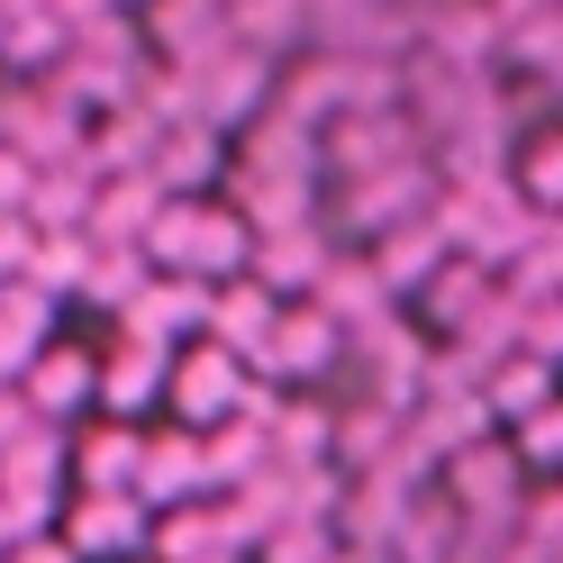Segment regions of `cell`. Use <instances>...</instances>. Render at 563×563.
Returning <instances> with one entry per match:
<instances>
[{"label":"cell","instance_id":"cell-1","mask_svg":"<svg viewBox=\"0 0 563 563\" xmlns=\"http://www.w3.org/2000/svg\"><path fill=\"white\" fill-rule=\"evenodd\" d=\"M146 264L155 273H200V282H228L245 273V245H255V228L236 219L228 200H200V191H164V209L146 219Z\"/></svg>","mask_w":563,"mask_h":563},{"label":"cell","instance_id":"cell-2","mask_svg":"<svg viewBox=\"0 0 563 563\" xmlns=\"http://www.w3.org/2000/svg\"><path fill=\"white\" fill-rule=\"evenodd\" d=\"M336 355H345V328L328 319V309L319 300H282L264 355H245V373H264V382H319V373H336Z\"/></svg>","mask_w":563,"mask_h":563},{"label":"cell","instance_id":"cell-3","mask_svg":"<svg viewBox=\"0 0 563 563\" xmlns=\"http://www.w3.org/2000/svg\"><path fill=\"white\" fill-rule=\"evenodd\" d=\"M209 319V282L200 273H146L136 300L119 309V336H146V345H173V336H200Z\"/></svg>","mask_w":563,"mask_h":563},{"label":"cell","instance_id":"cell-4","mask_svg":"<svg viewBox=\"0 0 563 563\" xmlns=\"http://www.w3.org/2000/svg\"><path fill=\"white\" fill-rule=\"evenodd\" d=\"M236 382H245V364L228 355V345H191V355H173L164 364V400L183 409V428H219L228 418V400H236Z\"/></svg>","mask_w":563,"mask_h":563},{"label":"cell","instance_id":"cell-5","mask_svg":"<svg viewBox=\"0 0 563 563\" xmlns=\"http://www.w3.org/2000/svg\"><path fill=\"white\" fill-rule=\"evenodd\" d=\"M273 319H282V291H264L255 273H228V282H209V319H200V336L228 345V355L245 364V355H264Z\"/></svg>","mask_w":563,"mask_h":563},{"label":"cell","instance_id":"cell-6","mask_svg":"<svg viewBox=\"0 0 563 563\" xmlns=\"http://www.w3.org/2000/svg\"><path fill=\"white\" fill-rule=\"evenodd\" d=\"M146 527H155V509L136 500V490H82V500L64 509V545H74L82 563L91 554H136Z\"/></svg>","mask_w":563,"mask_h":563},{"label":"cell","instance_id":"cell-7","mask_svg":"<svg viewBox=\"0 0 563 563\" xmlns=\"http://www.w3.org/2000/svg\"><path fill=\"white\" fill-rule=\"evenodd\" d=\"M445 490H454V518H482V527H490V518H518V509H509L518 454H509V445H482V437L454 445V454H445Z\"/></svg>","mask_w":563,"mask_h":563},{"label":"cell","instance_id":"cell-8","mask_svg":"<svg viewBox=\"0 0 563 563\" xmlns=\"http://www.w3.org/2000/svg\"><path fill=\"white\" fill-rule=\"evenodd\" d=\"M164 364H173V345H146V336H119L110 355L91 364V400L110 409V418H136V409H155V400H164Z\"/></svg>","mask_w":563,"mask_h":563},{"label":"cell","instance_id":"cell-9","mask_svg":"<svg viewBox=\"0 0 563 563\" xmlns=\"http://www.w3.org/2000/svg\"><path fill=\"white\" fill-rule=\"evenodd\" d=\"M245 273H255L264 291H282V300H309V291H319V273H328V245L309 236V228H264L255 245H245Z\"/></svg>","mask_w":563,"mask_h":563},{"label":"cell","instance_id":"cell-10","mask_svg":"<svg viewBox=\"0 0 563 563\" xmlns=\"http://www.w3.org/2000/svg\"><path fill=\"white\" fill-rule=\"evenodd\" d=\"M191 490H209V473H200V428H173V437H146V445H136V500H146V509H173V500H191Z\"/></svg>","mask_w":563,"mask_h":563},{"label":"cell","instance_id":"cell-11","mask_svg":"<svg viewBox=\"0 0 563 563\" xmlns=\"http://www.w3.org/2000/svg\"><path fill=\"white\" fill-rule=\"evenodd\" d=\"M155 209H164V183H155V173H110V183L91 191V219H82V236H91V245H136Z\"/></svg>","mask_w":563,"mask_h":563},{"label":"cell","instance_id":"cell-12","mask_svg":"<svg viewBox=\"0 0 563 563\" xmlns=\"http://www.w3.org/2000/svg\"><path fill=\"white\" fill-rule=\"evenodd\" d=\"M91 364H100V355H82V345H37V355H27V373H19L27 409H37V418L82 409V400H91Z\"/></svg>","mask_w":563,"mask_h":563},{"label":"cell","instance_id":"cell-13","mask_svg":"<svg viewBox=\"0 0 563 563\" xmlns=\"http://www.w3.org/2000/svg\"><path fill=\"white\" fill-rule=\"evenodd\" d=\"M382 245H373V273H382V291H400V282H428L437 264H445V236H437V219H391V228H373Z\"/></svg>","mask_w":563,"mask_h":563},{"label":"cell","instance_id":"cell-14","mask_svg":"<svg viewBox=\"0 0 563 563\" xmlns=\"http://www.w3.org/2000/svg\"><path fill=\"white\" fill-rule=\"evenodd\" d=\"M554 373H563V364H545V355H527V345H509V355L482 373L490 418H527V409H545V400H554Z\"/></svg>","mask_w":563,"mask_h":563},{"label":"cell","instance_id":"cell-15","mask_svg":"<svg viewBox=\"0 0 563 563\" xmlns=\"http://www.w3.org/2000/svg\"><path fill=\"white\" fill-rule=\"evenodd\" d=\"M328 445H336V418H328L319 400H282L273 428H264V454H273V464H328Z\"/></svg>","mask_w":563,"mask_h":563},{"label":"cell","instance_id":"cell-16","mask_svg":"<svg viewBox=\"0 0 563 563\" xmlns=\"http://www.w3.org/2000/svg\"><path fill=\"white\" fill-rule=\"evenodd\" d=\"M490 291H500V273H490V264H473V255H454V264H437V273H428V319L454 336V328H464Z\"/></svg>","mask_w":563,"mask_h":563},{"label":"cell","instance_id":"cell-17","mask_svg":"<svg viewBox=\"0 0 563 563\" xmlns=\"http://www.w3.org/2000/svg\"><path fill=\"white\" fill-rule=\"evenodd\" d=\"M219 37H228V19L209 10V0H155V46H164L173 64H200Z\"/></svg>","mask_w":563,"mask_h":563},{"label":"cell","instance_id":"cell-18","mask_svg":"<svg viewBox=\"0 0 563 563\" xmlns=\"http://www.w3.org/2000/svg\"><path fill=\"white\" fill-rule=\"evenodd\" d=\"M136 445H146V437H136L128 418H119V428H91V437H82V454H74L82 490H136Z\"/></svg>","mask_w":563,"mask_h":563},{"label":"cell","instance_id":"cell-19","mask_svg":"<svg viewBox=\"0 0 563 563\" xmlns=\"http://www.w3.org/2000/svg\"><path fill=\"white\" fill-rule=\"evenodd\" d=\"M209 164H219V136H209L200 119H183L173 136H155V164H146V173H155L164 191H200V183H209Z\"/></svg>","mask_w":563,"mask_h":563},{"label":"cell","instance_id":"cell-20","mask_svg":"<svg viewBox=\"0 0 563 563\" xmlns=\"http://www.w3.org/2000/svg\"><path fill=\"white\" fill-rule=\"evenodd\" d=\"M82 264H91V236L82 228H37V255H27L19 282H37L46 300H64V291H82Z\"/></svg>","mask_w":563,"mask_h":563},{"label":"cell","instance_id":"cell-21","mask_svg":"<svg viewBox=\"0 0 563 563\" xmlns=\"http://www.w3.org/2000/svg\"><path fill=\"white\" fill-rule=\"evenodd\" d=\"M146 273H155V264H146V245H91V264H82V300H100V309H128Z\"/></svg>","mask_w":563,"mask_h":563},{"label":"cell","instance_id":"cell-22","mask_svg":"<svg viewBox=\"0 0 563 563\" xmlns=\"http://www.w3.org/2000/svg\"><path fill=\"white\" fill-rule=\"evenodd\" d=\"M255 464H264V428H245V418H219V428L200 437V473H209V482H228V490H236Z\"/></svg>","mask_w":563,"mask_h":563},{"label":"cell","instance_id":"cell-23","mask_svg":"<svg viewBox=\"0 0 563 563\" xmlns=\"http://www.w3.org/2000/svg\"><path fill=\"white\" fill-rule=\"evenodd\" d=\"M509 291H527V300H545V291H563V228H554V209L537 219V236L509 255Z\"/></svg>","mask_w":563,"mask_h":563},{"label":"cell","instance_id":"cell-24","mask_svg":"<svg viewBox=\"0 0 563 563\" xmlns=\"http://www.w3.org/2000/svg\"><path fill=\"white\" fill-rule=\"evenodd\" d=\"M146 545H155V563H200V554H219V527H209V509H183V500H173V509L146 527Z\"/></svg>","mask_w":563,"mask_h":563},{"label":"cell","instance_id":"cell-25","mask_svg":"<svg viewBox=\"0 0 563 563\" xmlns=\"http://www.w3.org/2000/svg\"><path fill=\"white\" fill-rule=\"evenodd\" d=\"M509 428H518V464L527 473H563V400H545V409H527V418H509Z\"/></svg>","mask_w":563,"mask_h":563},{"label":"cell","instance_id":"cell-26","mask_svg":"<svg viewBox=\"0 0 563 563\" xmlns=\"http://www.w3.org/2000/svg\"><path fill=\"white\" fill-rule=\"evenodd\" d=\"M518 200H537V209H563V136H537L518 164Z\"/></svg>","mask_w":563,"mask_h":563},{"label":"cell","instance_id":"cell-27","mask_svg":"<svg viewBox=\"0 0 563 563\" xmlns=\"http://www.w3.org/2000/svg\"><path fill=\"white\" fill-rule=\"evenodd\" d=\"M328 554H336V537H328V527H309V518L264 527V563H328Z\"/></svg>","mask_w":563,"mask_h":563},{"label":"cell","instance_id":"cell-28","mask_svg":"<svg viewBox=\"0 0 563 563\" xmlns=\"http://www.w3.org/2000/svg\"><path fill=\"white\" fill-rule=\"evenodd\" d=\"M518 345H527V355H545V364H563V291L518 300Z\"/></svg>","mask_w":563,"mask_h":563},{"label":"cell","instance_id":"cell-29","mask_svg":"<svg viewBox=\"0 0 563 563\" xmlns=\"http://www.w3.org/2000/svg\"><path fill=\"white\" fill-rule=\"evenodd\" d=\"M27 255H37V219L27 209H0V282H19Z\"/></svg>","mask_w":563,"mask_h":563},{"label":"cell","instance_id":"cell-30","mask_svg":"<svg viewBox=\"0 0 563 563\" xmlns=\"http://www.w3.org/2000/svg\"><path fill=\"white\" fill-rule=\"evenodd\" d=\"M27 183H37V164L19 146H0V209H27Z\"/></svg>","mask_w":563,"mask_h":563},{"label":"cell","instance_id":"cell-31","mask_svg":"<svg viewBox=\"0 0 563 563\" xmlns=\"http://www.w3.org/2000/svg\"><path fill=\"white\" fill-rule=\"evenodd\" d=\"M0 563H82L74 545H64V537H19L10 554H0Z\"/></svg>","mask_w":563,"mask_h":563},{"label":"cell","instance_id":"cell-32","mask_svg":"<svg viewBox=\"0 0 563 563\" xmlns=\"http://www.w3.org/2000/svg\"><path fill=\"white\" fill-rule=\"evenodd\" d=\"M19 537H27V527H19V509H10V500H0V554H10Z\"/></svg>","mask_w":563,"mask_h":563},{"label":"cell","instance_id":"cell-33","mask_svg":"<svg viewBox=\"0 0 563 563\" xmlns=\"http://www.w3.org/2000/svg\"><path fill=\"white\" fill-rule=\"evenodd\" d=\"M200 563H245V554H228V545H219V554H200Z\"/></svg>","mask_w":563,"mask_h":563},{"label":"cell","instance_id":"cell-34","mask_svg":"<svg viewBox=\"0 0 563 563\" xmlns=\"http://www.w3.org/2000/svg\"><path fill=\"white\" fill-rule=\"evenodd\" d=\"M554 228H563V209H554Z\"/></svg>","mask_w":563,"mask_h":563}]
</instances>
